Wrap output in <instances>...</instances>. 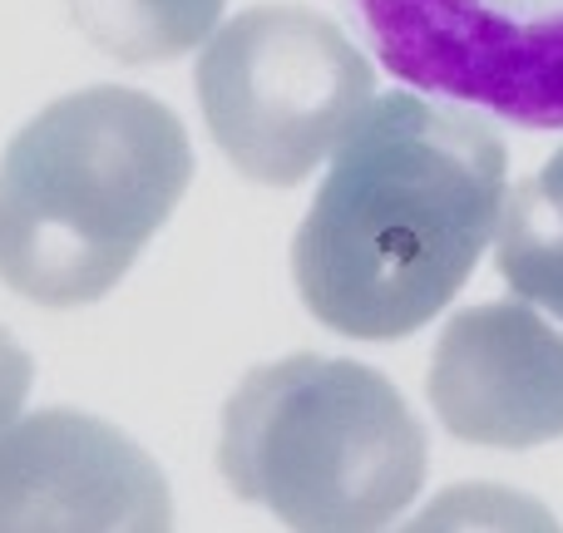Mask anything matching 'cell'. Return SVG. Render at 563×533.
Here are the masks:
<instances>
[{"label":"cell","mask_w":563,"mask_h":533,"mask_svg":"<svg viewBox=\"0 0 563 533\" xmlns=\"http://www.w3.org/2000/svg\"><path fill=\"white\" fill-rule=\"evenodd\" d=\"M30 376H35V366H30L25 346H15V336L0 331V435L15 425L20 406L30 396Z\"/></svg>","instance_id":"cell-11"},{"label":"cell","mask_w":563,"mask_h":533,"mask_svg":"<svg viewBox=\"0 0 563 533\" xmlns=\"http://www.w3.org/2000/svg\"><path fill=\"white\" fill-rule=\"evenodd\" d=\"M495 243V263L509 291L563 321V148L515 193H505Z\"/></svg>","instance_id":"cell-8"},{"label":"cell","mask_w":563,"mask_h":533,"mask_svg":"<svg viewBox=\"0 0 563 533\" xmlns=\"http://www.w3.org/2000/svg\"><path fill=\"white\" fill-rule=\"evenodd\" d=\"M380 59L426 95L563 129V0H361Z\"/></svg>","instance_id":"cell-5"},{"label":"cell","mask_w":563,"mask_h":533,"mask_svg":"<svg viewBox=\"0 0 563 533\" xmlns=\"http://www.w3.org/2000/svg\"><path fill=\"white\" fill-rule=\"evenodd\" d=\"M396 533H563L539 499L505 485H455L440 489L406 529Z\"/></svg>","instance_id":"cell-10"},{"label":"cell","mask_w":563,"mask_h":533,"mask_svg":"<svg viewBox=\"0 0 563 533\" xmlns=\"http://www.w3.org/2000/svg\"><path fill=\"white\" fill-rule=\"evenodd\" d=\"M218 469L291 533H380L426 485V430L380 370L287 356L228 396Z\"/></svg>","instance_id":"cell-3"},{"label":"cell","mask_w":563,"mask_h":533,"mask_svg":"<svg viewBox=\"0 0 563 533\" xmlns=\"http://www.w3.org/2000/svg\"><path fill=\"white\" fill-rule=\"evenodd\" d=\"M430 406L455 440L534 449L563 435V336L529 301L470 307L440 331Z\"/></svg>","instance_id":"cell-7"},{"label":"cell","mask_w":563,"mask_h":533,"mask_svg":"<svg viewBox=\"0 0 563 533\" xmlns=\"http://www.w3.org/2000/svg\"><path fill=\"white\" fill-rule=\"evenodd\" d=\"M505 174V138L475 109L371 99L291 243L301 307L351 341H400L435 321L495 237Z\"/></svg>","instance_id":"cell-1"},{"label":"cell","mask_w":563,"mask_h":533,"mask_svg":"<svg viewBox=\"0 0 563 533\" xmlns=\"http://www.w3.org/2000/svg\"><path fill=\"white\" fill-rule=\"evenodd\" d=\"M194 184V144L144 89L45 104L0 158V281L40 307L109 297Z\"/></svg>","instance_id":"cell-2"},{"label":"cell","mask_w":563,"mask_h":533,"mask_svg":"<svg viewBox=\"0 0 563 533\" xmlns=\"http://www.w3.org/2000/svg\"><path fill=\"white\" fill-rule=\"evenodd\" d=\"M0 533H174V495L109 420L35 410L0 435Z\"/></svg>","instance_id":"cell-6"},{"label":"cell","mask_w":563,"mask_h":533,"mask_svg":"<svg viewBox=\"0 0 563 533\" xmlns=\"http://www.w3.org/2000/svg\"><path fill=\"white\" fill-rule=\"evenodd\" d=\"M75 30L119 65H164L208 45L228 0H65Z\"/></svg>","instance_id":"cell-9"},{"label":"cell","mask_w":563,"mask_h":533,"mask_svg":"<svg viewBox=\"0 0 563 533\" xmlns=\"http://www.w3.org/2000/svg\"><path fill=\"white\" fill-rule=\"evenodd\" d=\"M198 104L223 158L263 188H297L376 99V69L307 5H253L208 35Z\"/></svg>","instance_id":"cell-4"}]
</instances>
